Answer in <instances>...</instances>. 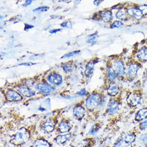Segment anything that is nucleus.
Masks as SVG:
<instances>
[{"label": "nucleus", "mask_w": 147, "mask_h": 147, "mask_svg": "<svg viewBox=\"0 0 147 147\" xmlns=\"http://www.w3.org/2000/svg\"><path fill=\"white\" fill-rule=\"evenodd\" d=\"M29 138V134L28 131L26 129L22 128L15 134L11 142L14 145H22L28 142Z\"/></svg>", "instance_id": "1"}, {"label": "nucleus", "mask_w": 147, "mask_h": 147, "mask_svg": "<svg viewBox=\"0 0 147 147\" xmlns=\"http://www.w3.org/2000/svg\"><path fill=\"white\" fill-rule=\"evenodd\" d=\"M101 102V98L100 95L98 94H92L86 100V107L88 109H94L98 106Z\"/></svg>", "instance_id": "2"}, {"label": "nucleus", "mask_w": 147, "mask_h": 147, "mask_svg": "<svg viewBox=\"0 0 147 147\" xmlns=\"http://www.w3.org/2000/svg\"><path fill=\"white\" fill-rule=\"evenodd\" d=\"M140 95L136 92H132L129 95L127 98L128 104L131 106H136L140 103Z\"/></svg>", "instance_id": "3"}, {"label": "nucleus", "mask_w": 147, "mask_h": 147, "mask_svg": "<svg viewBox=\"0 0 147 147\" xmlns=\"http://www.w3.org/2000/svg\"><path fill=\"white\" fill-rule=\"evenodd\" d=\"M139 67L136 63H132L129 66L128 68L127 75L129 78L134 79L137 74V72L139 69Z\"/></svg>", "instance_id": "4"}, {"label": "nucleus", "mask_w": 147, "mask_h": 147, "mask_svg": "<svg viewBox=\"0 0 147 147\" xmlns=\"http://www.w3.org/2000/svg\"><path fill=\"white\" fill-rule=\"evenodd\" d=\"M6 98L9 101H19L22 99L20 94L13 90H9L6 94Z\"/></svg>", "instance_id": "5"}, {"label": "nucleus", "mask_w": 147, "mask_h": 147, "mask_svg": "<svg viewBox=\"0 0 147 147\" xmlns=\"http://www.w3.org/2000/svg\"><path fill=\"white\" fill-rule=\"evenodd\" d=\"M74 114L76 118L78 120H81L84 116L85 110L84 107L80 106H76L74 110Z\"/></svg>", "instance_id": "6"}, {"label": "nucleus", "mask_w": 147, "mask_h": 147, "mask_svg": "<svg viewBox=\"0 0 147 147\" xmlns=\"http://www.w3.org/2000/svg\"><path fill=\"white\" fill-rule=\"evenodd\" d=\"M119 107V104L116 100H112L108 104V113L113 115L117 112Z\"/></svg>", "instance_id": "7"}, {"label": "nucleus", "mask_w": 147, "mask_h": 147, "mask_svg": "<svg viewBox=\"0 0 147 147\" xmlns=\"http://www.w3.org/2000/svg\"><path fill=\"white\" fill-rule=\"evenodd\" d=\"M115 70L117 74L120 76H122L124 74V65L121 61H116L114 63Z\"/></svg>", "instance_id": "8"}, {"label": "nucleus", "mask_w": 147, "mask_h": 147, "mask_svg": "<svg viewBox=\"0 0 147 147\" xmlns=\"http://www.w3.org/2000/svg\"><path fill=\"white\" fill-rule=\"evenodd\" d=\"M127 12L130 15L133 16L137 20H140L143 18V14L140 9L131 8L128 10Z\"/></svg>", "instance_id": "9"}, {"label": "nucleus", "mask_w": 147, "mask_h": 147, "mask_svg": "<svg viewBox=\"0 0 147 147\" xmlns=\"http://www.w3.org/2000/svg\"><path fill=\"white\" fill-rule=\"evenodd\" d=\"M48 80L50 83L55 85H59L62 82V78L59 75L53 74L48 77Z\"/></svg>", "instance_id": "10"}, {"label": "nucleus", "mask_w": 147, "mask_h": 147, "mask_svg": "<svg viewBox=\"0 0 147 147\" xmlns=\"http://www.w3.org/2000/svg\"><path fill=\"white\" fill-rule=\"evenodd\" d=\"M19 92L23 96L26 98H29L35 95V93L32 90L26 87H21L19 89Z\"/></svg>", "instance_id": "11"}, {"label": "nucleus", "mask_w": 147, "mask_h": 147, "mask_svg": "<svg viewBox=\"0 0 147 147\" xmlns=\"http://www.w3.org/2000/svg\"><path fill=\"white\" fill-rule=\"evenodd\" d=\"M137 57L140 60L144 62L147 60V48L143 47L138 52Z\"/></svg>", "instance_id": "12"}, {"label": "nucleus", "mask_w": 147, "mask_h": 147, "mask_svg": "<svg viewBox=\"0 0 147 147\" xmlns=\"http://www.w3.org/2000/svg\"><path fill=\"white\" fill-rule=\"evenodd\" d=\"M146 118H147V108H143L138 112L135 116V120L140 121Z\"/></svg>", "instance_id": "13"}, {"label": "nucleus", "mask_w": 147, "mask_h": 147, "mask_svg": "<svg viewBox=\"0 0 147 147\" xmlns=\"http://www.w3.org/2000/svg\"><path fill=\"white\" fill-rule=\"evenodd\" d=\"M43 129L46 132L50 133L52 132L55 127V123L52 120H47L43 124Z\"/></svg>", "instance_id": "14"}, {"label": "nucleus", "mask_w": 147, "mask_h": 147, "mask_svg": "<svg viewBox=\"0 0 147 147\" xmlns=\"http://www.w3.org/2000/svg\"><path fill=\"white\" fill-rule=\"evenodd\" d=\"M119 90L120 89L118 86L115 83H112L108 89L107 92L111 96H116L119 92Z\"/></svg>", "instance_id": "15"}, {"label": "nucleus", "mask_w": 147, "mask_h": 147, "mask_svg": "<svg viewBox=\"0 0 147 147\" xmlns=\"http://www.w3.org/2000/svg\"><path fill=\"white\" fill-rule=\"evenodd\" d=\"M71 135L70 134H66L64 135H59L56 138V142L59 145L63 144L70 139Z\"/></svg>", "instance_id": "16"}, {"label": "nucleus", "mask_w": 147, "mask_h": 147, "mask_svg": "<svg viewBox=\"0 0 147 147\" xmlns=\"http://www.w3.org/2000/svg\"><path fill=\"white\" fill-rule=\"evenodd\" d=\"M36 89L40 92L48 94L51 92V89L49 86L43 84H39L36 86Z\"/></svg>", "instance_id": "17"}, {"label": "nucleus", "mask_w": 147, "mask_h": 147, "mask_svg": "<svg viewBox=\"0 0 147 147\" xmlns=\"http://www.w3.org/2000/svg\"><path fill=\"white\" fill-rule=\"evenodd\" d=\"M32 147H51V145L45 140L39 139L33 143Z\"/></svg>", "instance_id": "18"}, {"label": "nucleus", "mask_w": 147, "mask_h": 147, "mask_svg": "<svg viewBox=\"0 0 147 147\" xmlns=\"http://www.w3.org/2000/svg\"><path fill=\"white\" fill-rule=\"evenodd\" d=\"M58 128L60 132L61 133H66L70 130L71 126L68 123L63 121L59 124Z\"/></svg>", "instance_id": "19"}, {"label": "nucleus", "mask_w": 147, "mask_h": 147, "mask_svg": "<svg viewBox=\"0 0 147 147\" xmlns=\"http://www.w3.org/2000/svg\"><path fill=\"white\" fill-rule=\"evenodd\" d=\"M100 14L102 18L105 22H110L112 19V14L110 11H102Z\"/></svg>", "instance_id": "20"}, {"label": "nucleus", "mask_w": 147, "mask_h": 147, "mask_svg": "<svg viewBox=\"0 0 147 147\" xmlns=\"http://www.w3.org/2000/svg\"><path fill=\"white\" fill-rule=\"evenodd\" d=\"M136 137L133 134H128L124 138V141L128 144H131L135 141Z\"/></svg>", "instance_id": "21"}, {"label": "nucleus", "mask_w": 147, "mask_h": 147, "mask_svg": "<svg viewBox=\"0 0 147 147\" xmlns=\"http://www.w3.org/2000/svg\"><path fill=\"white\" fill-rule=\"evenodd\" d=\"M95 63L90 62L87 64L86 67L85 74L87 76H90L93 73Z\"/></svg>", "instance_id": "22"}, {"label": "nucleus", "mask_w": 147, "mask_h": 147, "mask_svg": "<svg viewBox=\"0 0 147 147\" xmlns=\"http://www.w3.org/2000/svg\"><path fill=\"white\" fill-rule=\"evenodd\" d=\"M108 78L110 81H113L116 78V74L112 67H109L107 69Z\"/></svg>", "instance_id": "23"}, {"label": "nucleus", "mask_w": 147, "mask_h": 147, "mask_svg": "<svg viewBox=\"0 0 147 147\" xmlns=\"http://www.w3.org/2000/svg\"><path fill=\"white\" fill-rule=\"evenodd\" d=\"M116 16L117 17V18L119 19L120 20H124L126 17V13L124 11H122V10L118 11L116 14Z\"/></svg>", "instance_id": "24"}, {"label": "nucleus", "mask_w": 147, "mask_h": 147, "mask_svg": "<svg viewBox=\"0 0 147 147\" xmlns=\"http://www.w3.org/2000/svg\"><path fill=\"white\" fill-rule=\"evenodd\" d=\"M140 9L142 12L143 16H147V5H143L140 7Z\"/></svg>", "instance_id": "25"}, {"label": "nucleus", "mask_w": 147, "mask_h": 147, "mask_svg": "<svg viewBox=\"0 0 147 147\" xmlns=\"http://www.w3.org/2000/svg\"><path fill=\"white\" fill-rule=\"evenodd\" d=\"M80 52V51H74V52H71L70 53H67V54H65V55H64L62 58H65V57H73L74 55H76V54H78Z\"/></svg>", "instance_id": "26"}, {"label": "nucleus", "mask_w": 147, "mask_h": 147, "mask_svg": "<svg viewBox=\"0 0 147 147\" xmlns=\"http://www.w3.org/2000/svg\"><path fill=\"white\" fill-rule=\"evenodd\" d=\"M123 25V23L120 21H116L112 24V27L113 28H119Z\"/></svg>", "instance_id": "27"}, {"label": "nucleus", "mask_w": 147, "mask_h": 147, "mask_svg": "<svg viewBox=\"0 0 147 147\" xmlns=\"http://www.w3.org/2000/svg\"><path fill=\"white\" fill-rule=\"evenodd\" d=\"M64 70L67 73H71L72 71V68L70 65H65L63 67Z\"/></svg>", "instance_id": "28"}, {"label": "nucleus", "mask_w": 147, "mask_h": 147, "mask_svg": "<svg viewBox=\"0 0 147 147\" xmlns=\"http://www.w3.org/2000/svg\"><path fill=\"white\" fill-rule=\"evenodd\" d=\"M140 129L141 130H144L147 128V120L143 121V122L140 124Z\"/></svg>", "instance_id": "29"}, {"label": "nucleus", "mask_w": 147, "mask_h": 147, "mask_svg": "<svg viewBox=\"0 0 147 147\" xmlns=\"http://www.w3.org/2000/svg\"><path fill=\"white\" fill-rule=\"evenodd\" d=\"M49 7H45V6H43V7H39L37 8L36 9H34L33 10L34 11H43L44 10V11H45L46 10H47V9H49Z\"/></svg>", "instance_id": "30"}, {"label": "nucleus", "mask_w": 147, "mask_h": 147, "mask_svg": "<svg viewBox=\"0 0 147 147\" xmlns=\"http://www.w3.org/2000/svg\"><path fill=\"white\" fill-rule=\"evenodd\" d=\"M141 140L143 142H145L147 141V134H143L140 138Z\"/></svg>", "instance_id": "31"}, {"label": "nucleus", "mask_w": 147, "mask_h": 147, "mask_svg": "<svg viewBox=\"0 0 147 147\" xmlns=\"http://www.w3.org/2000/svg\"><path fill=\"white\" fill-rule=\"evenodd\" d=\"M86 93H87L86 91L84 89H82V90L78 92V94L80 96H84L86 94Z\"/></svg>", "instance_id": "32"}, {"label": "nucleus", "mask_w": 147, "mask_h": 147, "mask_svg": "<svg viewBox=\"0 0 147 147\" xmlns=\"http://www.w3.org/2000/svg\"><path fill=\"white\" fill-rule=\"evenodd\" d=\"M102 1H94V5L96 6H98Z\"/></svg>", "instance_id": "33"}, {"label": "nucleus", "mask_w": 147, "mask_h": 147, "mask_svg": "<svg viewBox=\"0 0 147 147\" xmlns=\"http://www.w3.org/2000/svg\"><path fill=\"white\" fill-rule=\"evenodd\" d=\"M60 30V29H53V30H50L49 32L51 33V34H53V33H55L59 31Z\"/></svg>", "instance_id": "34"}, {"label": "nucleus", "mask_w": 147, "mask_h": 147, "mask_svg": "<svg viewBox=\"0 0 147 147\" xmlns=\"http://www.w3.org/2000/svg\"><path fill=\"white\" fill-rule=\"evenodd\" d=\"M34 63H21L20 64V65H25V66H31V65H33Z\"/></svg>", "instance_id": "35"}, {"label": "nucleus", "mask_w": 147, "mask_h": 147, "mask_svg": "<svg viewBox=\"0 0 147 147\" xmlns=\"http://www.w3.org/2000/svg\"><path fill=\"white\" fill-rule=\"evenodd\" d=\"M32 3V1L28 0V1H26V2L25 3V6H27V5H29L30 4Z\"/></svg>", "instance_id": "36"}, {"label": "nucleus", "mask_w": 147, "mask_h": 147, "mask_svg": "<svg viewBox=\"0 0 147 147\" xmlns=\"http://www.w3.org/2000/svg\"><path fill=\"white\" fill-rule=\"evenodd\" d=\"M25 28L27 29L32 28L34 27V26L30 25H27V24H25Z\"/></svg>", "instance_id": "37"}, {"label": "nucleus", "mask_w": 147, "mask_h": 147, "mask_svg": "<svg viewBox=\"0 0 147 147\" xmlns=\"http://www.w3.org/2000/svg\"><path fill=\"white\" fill-rule=\"evenodd\" d=\"M67 22H65L64 23H63L61 25V26H63V27H67Z\"/></svg>", "instance_id": "38"}, {"label": "nucleus", "mask_w": 147, "mask_h": 147, "mask_svg": "<svg viewBox=\"0 0 147 147\" xmlns=\"http://www.w3.org/2000/svg\"><path fill=\"white\" fill-rule=\"evenodd\" d=\"M132 147V146L130 145V144H128L126 146H124V147Z\"/></svg>", "instance_id": "39"}]
</instances>
